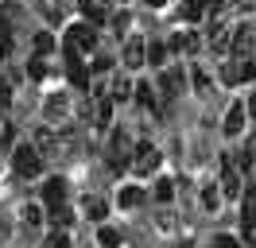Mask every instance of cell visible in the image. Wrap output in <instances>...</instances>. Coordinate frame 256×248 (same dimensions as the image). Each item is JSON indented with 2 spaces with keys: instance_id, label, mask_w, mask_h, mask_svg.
<instances>
[{
  "instance_id": "e0dca14e",
  "label": "cell",
  "mask_w": 256,
  "mask_h": 248,
  "mask_svg": "<svg viewBox=\"0 0 256 248\" xmlns=\"http://www.w3.org/2000/svg\"><path fill=\"white\" fill-rule=\"evenodd\" d=\"M78 8H82V16H86V24H105L109 20V8L101 4V0H78Z\"/></svg>"
},
{
  "instance_id": "d590c367",
  "label": "cell",
  "mask_w": 256,
  "mask_h": 248,
  "mask_svg": "<svg viewBox=\"0 0 256 248\" xmlns=\"http://www.w3.org/2000/svg\"><path fill=\"white\" fill-rule=\"evenodd\" d=\"M109 66H112V58H109V54H97V58L90 62V70H94V74H101V70L109 74Z\"/></svg>"
},
{
  "instance_id": "836d02e7",
  "label": "cell",
  "mask_w": 256,
  "mask_h": 248,
  "mask_svg": "<svg viewBox=\"0 0 256 248\" xmlns=\"http://www.w3.org/2000/svg\"><path fill=\"white\" fill-rule=\"evenodd\" d=\"M237 4H240V0H210V12H214V16H222V12H233Z\"/></svg>"
},
{
  "instance_id": "277c9868",
  "label": "cell",
  "mask_w": 256,
  "mask_h": 248,
  "mask_svg": "<svg viewBox=\"0 0 256 248\" xmlns=\"http://www.w3.org/2000/svg\"><path fill=\"white\" fill-rule=\"evenodd\" d=\"M256 78V54L252 58H237V54H229L222 62V82L225 86H240V82H252Z\"/></svg>"
},
{
  "instance_id": "d6986e66",
  "label": "cell",
  "mask_w": 256,
  "mask_h": 248,
  "mask_svg": "<svg viewBox=\"0 0 256 248\" xmlns=\"http://www.w3.org/2000/svg\"><path fill=\"white\" fill-rule=\"evenodd\" d=\"M210 12V0H182V8H178V20H186V24H198L202 16Z\"/></svg>"
},
{
  "instance_id": "d6a6232c",
  "label": "cell",
  "mask_w": 256,
  "mask_h": 248,
  "mask_svg": "<svg viewBox=\"0 0 256 248\" xmlns=\"http://www.w3.org/2000/svg\"><path fill=\"white\" fill-rule=\"evenodd\" d=\"M43 74H47V62H43V54H35L28 62V78H43Z\"/></svg>"
},
{
  "instance_id": "ab89813d",
  "label": "cell",
  "mask_w": 256,
  "mask_h": 248,
  "mask_svg": "<svg viewBox=\"0 0 256 248\" xmlns=\"http://www.w3.org/2000/svg\"><path fill=\"white\" fill-rule=\"evenodd\" d=\"M244 108H248V116H256V93L248 97V105H244Z\"/></svg>"
},
{
  "instance_id": "ba28073f",
  "label": "cell",
  "mask_w": 256,
  "mask_h": 248,
  "mask_svg": "<svg viewBox=\"0 0 256 248\" xmlns=\"http://www.w3.org/2000/svg\"><path fill=\"white\" fill-rule=\"evenodd\" d=\"M222 194L225 198H240V194H244V190H240V170L229 155L222 159Z\"/></svg>"
},
{
  "instance_id": "5bb4252c",
  "label": "cell",
  "mask_w": 256,
  "mask_h": 248,
  "mask_svg": "<svg viewBox=\"0 0 256 248\" xmlns=\"http://www.w3.org/2000/svg\"><path fill=\"white\" fill-rule=\"evenodd\" d=\"M66 58H70V66H66V78H70V82H74L78 90H86V86H90V74H94V70H90L86 62H82V54H66Z\"/></svg>"
},
{
  "instance_id": "1f68e13d",
  "label": "cell",
  "mask_w": 256,
  "mask_h": 248,
  "mask_svg": "<svg viewBox=\"0 0 256 248\" xmlns=\"http://www.w3.org/2000/svg\"><path fill=\"white\" fill-rule=\"evenodd\" d=\"M39 221H43V210H39V206H24V225H39Z\"/></svg>"
},
{
  "instance_id": "ac0fdd59",
  "label": "cell",
  "mask_w": 256,
  "mask_h": 248,
  "mask_svg": "<svg viewBox=\"0 0 256 248\" xmlns=\"http://www.w3.org/2000/svg\"><path fill=\"white\" fill-rule=\"evenodd\" d=\"M202 46V39H198V31H178V35H171V43H167V50H186V54H194Z\"/></svg>"
},
{
  "instance_id": "30bf717a",
  "label": "cell",
  "mask_w": 256,
  "mask_h": 248,
  "mask_svg": "<svg viewBox=\"0 0 256 248\" xmlns=\"http://www.w3.org/2000/svg\"><path fill=\"white\" fill-rule=\"evenodd\" d=\"M43 206L47 210H58V206H66V178H47L43 182Z\"/></svg>"
},
{
  "instance_id": "9c48e42d",
  "label": "cell",
  "mask_w": 256,
  "mask_h": 248,
  "mask_svg": "<svg viewBox=\"0 0 256 248\" xmlns=\"http://www.w3.org/2000/svg\"><path fill=\"white\" fill-rule=\"evenodd\" d=\"M160 90L167 93V97H178V93L186 90V74H182L178 66H163V74H160Z\"/></svg>"
},
{
  "instance_id": "cb8c5ba5",
  "label": "cell",
  "mask_w": 256,
  "mask_h": 248,
  "mask_svg": "<svg viewBox=\"0 0 256 248\" xmlns=\"http://www.w3.org/2000/svg\"><path fill=\"white\" fill-rule=\"evenodd\" d=\"M140 202H144V190H140V186H124V190H120V206H124V210L140 206Z\"/></svg>"
},
{
  "instance_id": "9a60e30c",
  "label": "cell",
  "mask_w": 256,
  "mask_h": 248,
  "mask_svg": "<svg viewBox=\"0 0 256 248\" xmlns=\"http://www.w3.org/2000/svg\"><path fill=\"white\" fill-rule=\"evenodd\" d=\"M82 214L90 217V221H105L109 217V202L101 198V194H90V198H82Z\"/></svg>"
},
{
  "instance_id": "8992f818",
  "label": "cell",
  "mask_w": 256,
  "mask_h": 248,
  "mask_svg": "<svg viewBox=\"0 0 256 248\" xmlns=\"http://www.w3.org/2000/svg\"><path fill=\"white\" fill-rule=\"evenodd\" d=\"M233 35H237V28H229L225 20H214V24L206 28V39H202V43H206L210 50H218V54H222L225 46H233Z\"/></svg>"
},
{
  "instance_id": "b9f144b4",
  "label": "cell",
  "mask_w": 256,
  "mask_h": 248,
  "mask_svg": "<svg viewBox=\"0 0 256 248\" xmlns=\"http://www.w3.org/2000/svg\"><path fill=\"white\" fill-rule=\"evenodd\" d=\"M148 4H152V8H163V4H167V0H148Z\"/></svg>"
},
{
  "instance_id": "4dcf8cb0",
  "label": "cell",
  "mask_w": 256,
  "mask_h": 248,
  "mask_svg": "<svg viewBox=\"0 0 256 248\" xmlns=\"http://www.w3.org/2000/svg\"><path fill=\"white\" fill-rule=\"evenodd\" d=\"M12 105V82H8V78H0V112H4V108ZM4 124V120H0Z\"/></svg>"
},
{
  "instance_id": "7a4b0ae2",
  "label": "cell",
  "mask_w": 256,
  "mask_h": 248,
  "mask_svg": "<svg viewBox=\"0 0 256 248\" xmlns=\"http://www.w3.org/2000/svg\"><path fill=\"white\" fill-rule=\"evenodd\" d=\"M94 50H97V28L86 24V20L70 24V31H66V54H94Z\"/></svg>"
},
{
  "instance_id": "f1b7e54d",
  "label": "cell",
  "mask_w": 256,
  "mask_h": 248,
  "mask_svg": "<svg viewBox=\"0 0 256 248\" xmlns=\"http://www.w3.org/2000/svg\"><path fill=\"white\" fill-rule=\"evenodd\" d=\"M50 221H54V225H58V229H66V225H70V221H74V214H70V210H66V206H58V210H50Z\"/></svg>"
},
{
  "instance_id": "7402d4cb",
  "label": "cell",
  "mask_w": 256,
  "mask_h": 248,
  "mask_svg": "<svg viewBox=\"0 0 256 248\" xmlns=\"http://www.w3.org/2000/svg\"><path fill=\"white\" fill-rule=\"evenodd\" d=\"M136 101L144 108H152V112H160V101H156V86H148V82H140L136 86Z\"/></svg>"
},
{
  "instance_id": "f35d334b",
  "label": "cell",
  "mask_w": 256,
  "mask_h": 248,
  "mask_svg": "<svg viewBox=\"0 0 256 248\" xmlns=\"http://www.w3.org/2000/svg\"><path fill=\"white\" fill-rule=\"evenodd\" d=\"M12 136H16V128H4V124H0V144H4V148L12 144Z\"/></svg>"
},
{
  "instance_id": "83f0119b",
  "label": "cell",
  "mask_w": 256,
  "mask_h": 248,
  "mask_svg": "<svg viewBox=\"0 0 256 248\" xmlns=\"http://www.w3.org/2000/svg\"><path fill=\"white\" fill-rule=\"evenodd\" d=\"M202 206H206V210H218V206H222V190H218V186H206V190H202Z\"/></svg>"
},
{
  "instance_id": "8d00e7d4",
  "label": "cell",
  "mask_w": 256,
  "mask_h": 248,
  "mask_svg": "<svg viewBox=\"0 0 256 248\" xmlns=\"http://www.w3.org/2000/svg\"><path fill=\"white\" fill-rule=\"evenodd\" d=\"M190 82H194V90H198V93H206V90H210V78L202 74V70H194V74H190Z\"/></svg>"
},
{
  "instance_id": "52a82bcc",
  "label": "cell",
  "mask_w": 256,
  "mask_h": 248,
  "mask_svg": "<svg viewBox=\"0 0 256 248\" xmlns=\"http://www.w3.org/2000/svg\"><path fill=\"white\" fill-rule=\"evenodd\" d=\"M70 112H74V108H70V93H50L47 101H43V116H47L50 124H66Z\"/></svg>"
},
{
  "instance_id": "5b68a950",
  "label": "cell",
  "mask_w": 256,
  "mask_h": 248,
  "mask_svg": "<svg viewBox=\"0 0 256 248\" xmlns=\"http://www.w3.org/2000/svg\"><path fill=\"white\" fill-rule=\"evenodd\" d=\"M160 170V148L156 144H136V155H132V174L144 178V174H156Z\"/></svg>"
},
{
  "instance_id": "7c38bea8",
  "label": "cell",
  "mask_w": 256,
  "mask_h": 248,
  "mask_svg": "<svg viewBox=\"0 0 256 248\" xmlns=\"http://www.w3.org/2000/svg\"><path fill=\"white\" fill-rule=\"evenodd\" d=\"M144 62H148V43L136 35V39H128V43H124V66H128V70H140Z\"/></svg>"
},
{
  "instance_id": "2e32d148",
  "label": "cell",
  "mask_w": 256,
  "mask_h": 248,
  "mask_svg": "<svg viewBox=\"0 0 256 248\" xmlns=\"http://www.w3.org/2000/svg\"><path fill=\"white\" fill-rule=\"evenodd\" d=\"M94 116H97V128H109V124H112V97H105V86H97Z\"/></svg>"
},
{
  "instance_id": "ffe728a7",
  "label": "cell",
  "mask_w": 256,
  "mask_h": 248,
  "mask_svg": "<svg viewBox=\"0 0 256 248\" xmlns=\"http://www.w3.org/2000/svg\"><path fill=\"white\" fill-rule=\"evenodd\" d=\"M240 221H244V229L256 225V186H248V190L240 194Z\"/></svg>"
},
{
  "instance_id": "603a6c76",
  "label": "cell",
  "mask_w": 256,
  "mask_h": 248,
  "mask_svg": "<svg viewBox=\"0 0 256 248\" xmlns=\"http://www.w3.org/2000/svg\"><path fill=\"white\" fill-rule=\"evenodd\" d=\"M148 62H152V66H167V43H148Z\"/></svg>"
},
{
  "instance_id": "d4e9b609",
  "label": "cell",
  "mask_w": 256,
  "mask_h": 248,
  "mask_svg": "<svg viewBox=\"0 0 256 248\" xmlns=\"http://www.w3.org/2000/svg\"><path fill=\"white\" fill-rule=\"evenodd\" d=\"M112 101H128L132 97V86H128V78L120 74V78H112V93H109Z\"/></svg>"
},
{
  "instance_id": "44dd1931",
  "label": "cell",
  "mask_w": 256,
  "mask_h": 248,
  "mask_svg": "<svg viewBox=\"0 0 256 248\" xmlns=\"http://www.w3.org/2000/svg\"><path fill=\"white\" fill-rule=\"evenodd\" d=\"M120 240H124V236H120L116 225H101V229H97V244L101 248H120Z\"/></svg>"
},
{
  "instance_id": "4316f807",
  "label": "cell",
  "mask_w": 256,
  "mask_h": 248,
  "mask_svg": "<svg viewBox=\"0 0 256 248\" xmlns=\"http://www.w3.org/2000/svg\"><path fill=\"white\" fill-rule=\"evenodd\" d=\"M175 198V182H171V178H160V182H156V202H171Z\"/></svg>"
},
{
  "instance_id": "e575fe53",
  "label": "cell",
  "mask_w": 256,
  "mask_h": 248,
  "mask_svg": "<svg viewBox=\"0 0 256 248\" xmlns=\"http://www.w3.org/2000/svg\"><path fill=\"white\" fill-rule=\"evenodd\" d=\"M47 248H74V244H70V236L58 229V232H50V236H47Z\"/></svg>"
},
{
  "instance_id": "f546056e",
  "label": "cell",
  "mask_w": 256,
  "mask_h": 248,
  "mask_svg": "<svg viewBox=\"0 0 256 248\" xmlns=\"http://www.w3.org/2000/svg\"><path fill=\"white\" fill-rule=\"evenodd\" d=\"M128 28H132V16H128V12L112 16V31H116V35H128Z\"/></svg>"
},
{
  "instance_id": "484cf974",
  "label": "cell",
  "mask_w": 256,
  "mask_h": 248,
  "mask_svg": "<svg viewBox=\"0 0 256 248\" xmlns=\"http://www.w3.org/2000/svg\"><path fill=\"white\" fill-rule=\"evenodd\" d=\"M50 50H54V35H50V31H39V35H35V54L47 58Z\"/></svg>"
},
{
  "instance_id": "6da1fadb",
  "label": "cell",
  "mask_w": 256,
  "mask_h": 248,
  "mask_svg": "<svg viewBox=\"0 0 256 248\" xmlns=\"http://www.w3.org/2000/svg\"><path fill=\"white\" fill-rule=\"evenodd\" d=\"M109 167L112 170H124L132 167V155H136V144H132V132L128 128H112V136H109Z\"/></svg>"
},
{
  "instance_id": "4fadbf2b",
  "label": "cell",
  "mask_w": 256,
  "mask_h": 248,
  "mask_svg": "<svg viewBox=\"0 0 256 248\" xmlns=\"http://www.w3.org/2000/svg\"><path fill=\"white\" fill-rule=\"evenodd\" d=\"M244 116H248V108L240 105V101H233V105H229V112H225V120H222L225 136H240V128H244Z\"/></svg>"
},
{
  "instance_id": "3957f363",
  "label": "cell",
  "mask_w": 256,
  "mask_h": 248,
  "mask_svg": "<svg viewBox=\"0 0 256 248\" xmlns=\"http://www.w3.org/2000/svg\"><path fill=\"white\" fill-rule=\"evenodd\" d=\"M12 170H16L20 178H35L39 170H43V155L35 144H20L16 152H12Z\"/></svg>"
},
{
  "instance_id": "8fae6325",
  "label": "cell",
  "mask_w": 256,
  "mask_h": 248,
  "mask_svg": "<svg viewBox=\"0 0 256 248\" xmlns=\"http://www.w3.org/2000/svg\"><path fill=\"white\" fill-rule=\"evenodd\" d=\"M229 54H237V58H252V54H256V31L237 28V35H233V46H229Z\"/></svg>"
},
{
  "instance_id": "74e56055",
  "label": "cell",
  "mask_w": 256,
  "mask_h": 248,
  "mask_svg": "<svg viewBox=\"0 0 256 248\" xmlns=\"http://www.w3.org/2000/svg\"><path fill=\"white\" fill-rule=\"evenodd\" d=\"M214 248H240V240H237V236H218Z\"/></svg>"
},
{
  "instance_id": "60d3db41",
  "label": "cell",
  "mask_w": 256,
  "mask_h": 248,
  "mask_svg": "<svg viewBox=\"0 0 256 248\" xmlns=\"http://www.w3.org/2000/svg\"><path fill=\"white\" fill-rule=\"evenodd\" d=\"M248 248H256V229H248Z\"/></svg>"
}]
</instances>
